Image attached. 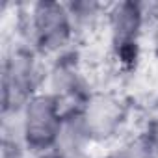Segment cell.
<instances>
[{
    "instance_id": "2",
    "label": "cell",
    "mask_w": 158,
    "mask_h": 158,
    "mask_svg": "<svg viewBox=\"0 0 158 158\" xmlns=\"http://www.w3.org/2000/svg\"><path fill=\"white\" fill-rule=\"evenodd\" d=\"M30 39L41 52H56L71 39L74 19L71 10L58 2H37L28 19Z\"/></svg>"
},
{
    "instance_id": "6",
    "label": "cell",
    "mask_w": 158,
    "mask_h": 158,
    "mask_svg": "<svg viewBox=\"0 0 158 158\" xmlns=\"http://www.w3.org/2000/svg\"><path fill=\"white\" fill-rule=\"evenodd\" d=\"M45 158H67V156H65V154H61V152H58V151H56V152H52V154H47V156H45Z\"/></svg>"
},
{
    "instance_id": "1",
    "label": "cell",
    "mask_w": 158,
    "mask_h": 158,
    "mask_svg": "<svg viewBox=\"0 0 158 158\" xmlns=\"http://www.w3.org/2000/svg\"><path fill=\"white\" fill-rule=\"evenodd\" d=\"M65 117L58 97L37 93L21 110L19 138L23 145L34 152H48L54 147L58 149Z\"/></svg>"
},
{
    "instance_id": "5",
    "label": "cell",
    "mask_w": 158,
    "mask_h": 158,
    "mask_svg": "<svg viewBox=\"0 0 158 158\" xmlns=\"http://www.w3.org/2000/svg\"><path fill=\"white\" fill-rule=\"evenodd\" d=\"M110 30L114 47L125 54L134 50L141 32V10L136 4H117L110 13Z\"/></svg>"
},
{
    "instance_id": "4",
    "label": "cell",
    "mask_w": 158,
    "mask_h": 158,
    "mask_svg": "<svg viewBox=\"0 0 158 158\" xmlns=\"http://www.w3.org/2000/svg\"><path fill=\"white\" fill-rule=\"evenodd\" d=\"M80 123L86 130L88 139H110L114 138L125 123V108L119 99L112 95L89 97L84 108L78 112Z\"/></svg>"
},
{
    "instance_id": "3",
    "label": "cell",
    "mask_w": 158,
    "mask_h": 158,
    "mask_svg": "<svg viewBox=\"0 0 158 158\" xmlns=\"http://www.w3.org/2000/svg\"><path fill=\"white\" fill-rule=\"evenodd\" d=\"M37 86V65L32 50L17 48L4 61V76H2V89H4V110H11L21 114V110L32 101Z\"/></svg>"
}]
</instances>
